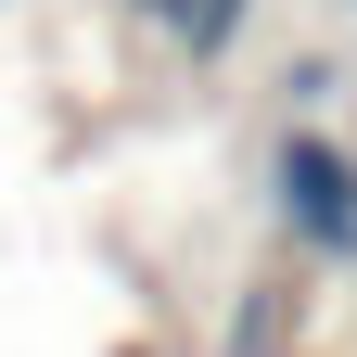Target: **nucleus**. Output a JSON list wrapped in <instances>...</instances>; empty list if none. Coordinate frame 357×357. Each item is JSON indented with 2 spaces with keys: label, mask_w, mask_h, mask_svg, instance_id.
Instances as JSON below:
<instances>
[{
  "label": "nucleus",
  "mask_w": 357,
  "mask_h": 357,
  "mask_svg": "<svg viewBox=\"0 0 357 357\" xmlns=\"http://www.w3.org/2000/svg\"><path fill=\"white\" fill-rule=\"evenodd\" d=\"M153 13H166V0H153Z\"/></svg>",
  "instance_id": "3"
},
{
  "label": "nucleus",
  "mask_w": 357,
  "mask_h": 357,
  "mask_svg": "<svg viewBox=\"0 0 357 357\" xmlns=\"http://www.w3.org/2000/svg\"><path fill=\"white\" fill-rule=\"evenodd\" d=\"M281 217H294L306 255H357V166H344V141H319V128L281 141Z\"/></svg>",
  "instance_id": "1"
},
{
  "label": "nucleus",
  "mask_w": 357,
  "mask_h": 357,
  "mask_svg": "<svg viewBox=\"0 0 357 357\" xmlns=\"http://www.w3.org/2000/svg\"><path fill=\"white\" fill-rule=\"evenodd\" d=\"M166 26L192 38V52H230V26H243V0H166Z\"/></svg>",
  "instance_id": "2"
}]
</instances>
